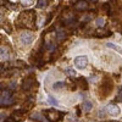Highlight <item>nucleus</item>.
Wrapping results in <instances>:
<instances>
[{"label": "nucleus", "mask_w": 122, "mask_h": 122, "mask_svg": "<svg viewBox=\"0 0 122 122\" xmlns=\"http://www.w3.org/2000/svg\"><path fill=\"white\" fill-rule=\"evenodd\" d=\"M34 20H36V15L33 11H27L20 15L18 17V21H21V27H30V25L34 23Z\"/></svg>", "instance_id": "f257e3e1"}, {"label": "nucleus", "mask_w": 122, "mask_h": 122, "mask_svg": "<svg viewBox=\"0 0 122 122\" xmlns=\"http://www.w3.org/2000/svg\"><path fill=\"white\" fill-rule=\"evenodd\" d=\"M14 104V95H12V92L5 89L0 93V105L3 106H9Z\"/></svg>", "instance_id": "f03ea898"}, {"label": "nucleus", "mask_w": 122, "mask_h": 122, "mask_svg": "<svg viewBox=\"0 0 122 122\" xmlns=\"http://www.w3.org/2000/svg\"><path fill=\"white\" fill-rule=\"evenodd\" d=\"M111 90H112V82H111L110 79H104L101 86H100V88H99L98 94H100L103 98H105L111 93Z\"/></svg>", "instance_id": "7ed1b4c3"}, {"label": "nucleus", "mask_w": 122, "mask_h": 122, "mask_svg": "<svg viewBox=\"0 0 122 122\" xmlns=\"http://www.w3.org/2000/svg\"><path fill=\"white\" fill-rule=\"evenodd\" d=\"M20 39H21V43L25 46H27V45H29L34 40V34L30 33V32H26V33L21 34V38H20Z\"/></svg>", "instance_id": "20e7f679"}, {"label": "nucleus", "mask_w": 122, "mask_h": 122, "mask_svg": "<svg viewBox=\"0 0 122 122\" xmlns=\"http://www.w3.org/2000/svg\"><path fill=\"white\" fill-rule=\"evenodd\" d=\"M88 65V57L87 56H77L75 59V66L79 70L84 68Z\"/></svg>", "instance_id": "39448f33"}, {"label": "nucleus", "mask_w": 122, "mask_h": 122, "mask_svg": "<svg viewBox=\"0 0 122 122\" xmlns=\"http://www.w3.org/2000/svg\"><path fill=\"white\" fill-rule=\"evenodd\" d=\"M105 110H106V112H107V114L112 115V116H117V115L120 114V107H118V106H116V105H114V104L107 105Z\"/></svg>", "instance_id": "423d86ee"}, {"label": "nucleus", "mask_w": 122, "mask_h": 122, "mask_svg": "<svg viewBox=\"0 0 122 122\" xmlns=\"http://www.w3.org/2000/svg\"><path fill=\"white\" fill-rule=\"evenodd\" d=\"M61 116H62V114L57 112V111H55V110H49L48 111V117H49V120L51 122L57 121L59 118H61Z\"/></svg>", "instance_id": "0eeeda50"}, {"label": "nucleus", "mask_w": 122, "mask_h": 122, "mask_svg": "<svg viewBox=\"0 0 122 122\" xmlns=\"http://www.w3.org/2000/svg\"><path fill=\"white\" fill-rule=\"evenodd\" d=\"M88 4L86 0H79V1H77L75 4V9L77 10V11H86V10H88Z\"/></svg>", "instance_id": "6e6552de"}, {"label": "nucleus", "mask_w": 122, "mask_h": 122, "mask_svg": "<svg viewBox=\"0 0 122 122\" xmlns=\"http://www.w3.org/2000/svg\"><path fill=\"white\" fill-rule=\"evenodd\" d=\"M10 57V49L5 45L0 46V60H7Z\"/></svg>", "instance_id": "1a4fd4ad"}, {"label": "nucleus", "mask_w": 122, "mask_h": 122, "mask_svg": "<svg viewBox=\"0 0 122 122\" xmlns=\"http://www.w3.org/2000/svg\"><path fill=\"white\" fill-rule=\"evenodd\" d=\"M34 84H36V79L28 77L27 79H25V82H23V84H22V88H23L25 90H29Z\"/></svg>", "instance_id": "9d476101"}, {"label": "nucleus", "mask_w": 122, "mask_h": 122, "mask_svg": "<svg viewBox=\"0 0 122 122\" xmlns=\"http://www.w3.org/2000/svg\"><path fill=\"white\" fill-rule=\"evenodd\" d=\"M30 118L32 120H36V121H39V122H48V120L40 114V112H36V114H32L30 115Z\"/></svg>", "instance_id": "9b49d317"}, {"label": "nucleus", "mask_w": 122, "mask_h": 122, "mask_svg": "<svg viewBox=\"0 0 122 122\" xmlns=\"http://www.w3.org/2000/svg\"><path fill=\"white\" fill-rule=\"evenodd\" d=\"M82 110L83 111H86V112H88V111H90L92 109H93V104H92V101H89V100H86L84 103L82 104Z\"/></svg>", "instance_id": "f8f14e48"}, {"label": "nucleus", "mask_w": 122, "mask_h": 122, "mask_svg": "<svg viewBox=\"0 0 122 122\" xmlns=\"http://www.w3.org/2000/svg\"><path fill=\"white\" fill-rule=\"evenodd\" d=\"M56 37L59 40H62L65 37H66V33H65V30L64 29H57V32H56Z\"/></svg>", "instance_id": "ddd939ff"}, {"label": "nucleus", "mask_w": 122, "mask_h": 122, "mask_svg": "<svg viewBox=\"0 0 122 122\" xmlns=\"http://www.w3.org/2000/svg\"><path fill=\"white\" fill-rule=\"evenodd\" d=\"M106 46L116 50V51H120V53L122 54V48H121V46H117V45H115V44H112V43H106Z\"/></svg>", "instance_id": "4468645a"}, {"label": "nucleus", "mask_w": 122, "mask_h": 122, "mask_svg": "<svg viewBox=\"0 0 122 122\" xmlns=\"http://www.w3.org/2000/svg\"><path fill=\"white\" fill-rule=\"evenodd\" d=\"M48 101H49V104H51V105H54V106H57L59 105V103H57V100L53 97V95H49V98H48Z\"/></svg>", "instance_id": "2eb2a0df"}, {"label": "nucleus", "mask_w": 122, "mask_h": 122, "mask_svg": "<svg viewBox=\"0 0 122 122\" xmlns=\"http://www.w3.org/2000/svg\"><path fill=\"white\" fill-rule=\"evenodd\" d=\"M78 82H79V84L81 86H82V88L86 90L87 88H88V84H87V81H86V78H83V77H81L79 78V81H78Z\"/></svg>", "instance_id": "dca6fc26"}, {"label": "nucleus", "mask_w": 122, "mask_h": 122, "mask_svg": "<svg viewBox=\"0 0 122 122\" xmlns=\"http://www.w3.org/2000/svg\"><path fill=\"white\" fill-rule=\"evenodd\" d=\"M97 26H99V27H104L105 26V20L103 18V17H99V18H97Z\"/></svg>", "instance_id": "f3484780"}, {"label": "nucleus", "mask_w": 122, "mask_h": 122, "mask_svg": "<svg viewBox=\"0 0 122 122\" xmlns=\"http://www.w3.org/2000/svg\"><path fill=\"white\" fill-rule=\"evenodd\" d=\"M34 3V0H21V4L25 5V6H28V5H32Z\"/></svg>", "instance_id": "a211bd4d"}, {"label": "nucleus", "mask_w": 122, "mask_h": 122, "mask_svg": "<svg viewBox=\"0 0 122 122\" xmlns=\"http://www.w3.org/2000/svg\"><path fill=\"white\" fill-rule=\"evenodd\" d=\"M65 86V82H56L54 84V89H59V88H62Z\"/></svg>", "instance_id": "6ab92c4d"}, {"label": "nucleus", "mask_w": 122, "mask_h": 122, "mask_svg": "<svg viewBox=\"0 0 122 122\" xmlns=\"http://www.w3.org/2000/svg\"><path fill=\"white\" fill-rule=\"evenodd\" d=\"M66 75H68V76H76V72H75V70H72V68H66Z\"/></svg>", "instance_id": "aec40b11"}, {"label": "nucleus", "mask_w": 122, "mask_h": 122, "mask_svg": "<svg viewBox=\"0 0 122 122\" xmlns=\"http://www.w3.org/2000/svg\"><path fill=\"white\" fill-rule=\"evenodd\" d=\"M46 4H45V0H39L38 1V4H37V6L38 7H44Z\"/></svg>", "instance_id": "412c9836"}, {"label": "nucleus", "mask_w": 122, "mask_h": 122, "mask_svg": "<svg viewBox=\"0 0 122 122\" xmlns=\"http://www.w3.org/2000/svg\"><path fill=\"white\" fill-rule=\"evenodd\" d=\"M117 100L122 103V88H120V92H118V95H117Z\"/></svg>", "instance_id": "4be33fe9"}, {"label": "nucleus", "mask_w": 122, "mask_h": 122, "mask_svg": "<svg viewBox=\"0 0 122 122\" xmlns=\"http://www.w3.org/2000/svg\"><path fill=\"white\" fill-rule=\"evenodd\" d=\"M4 120H5V115L1 114V115H0V122H4Z\"/></svg>", "instance_id": "5701e85b"}, {"label": "nucleus", "mask_w": 122, "mask_h": 122, "mask_svg": "<svg viewBox=\"0 0 122 122\" xmlns=\"http://www.w3.org/2000/svg\"><path fill=\"white\" fill-rule=\"evenodd\" d=\"M4 122H15L12 118H9V120H6V121H4Z\"/></svg>", "instance_id": "b1692460"}, {"label": "nucleus", "mask_w": 122, "mask_h": 122, "mask_svg": "<svg viewBox=\"0 0 122 122\" xmlns=\"http://www.w3.org/2000/svg\"><path fill=\"white\" fill-rule=\"evenodd\" d=\"M89 1H98V0H89Z\"/></svg>", "instance_id": "393cba45"}, {"label": "nucleus", "mask_w": 122, "mask_h": 122, "mask_svg": "<svg viewBox=\"0 0 122 122\" xmlns=\"http://www.w3.org/2000/svg\"><path fill=\"white\" fill-rule=\"evenodd\" d=\"M0 88H1V86H0Z\"/></svg>", "instance_id": "a878e982"}]
</instances>
